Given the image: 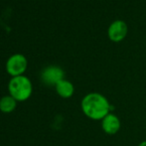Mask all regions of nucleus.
I'll return each mask as SVG.
<instances>
[{
    "instance_id": "3",
    "label": "nucleus",
    "mask_w": 146,
    "mask_h": 146,
    "mask_svg": "<svg viewBox=\"0 0 146 146\" xmlns=\"http://www.w3.org/2000/svg\"><path fill=\"white\" fill-rule=\"evenodd\" d=\"M27 66L28 62L24 55L14 54L10 56L6 62V71L12 78L23 76L27 69Z\"/></svg>"
},
{
    "instance_id": "7",
    "label": "nucleus",
    "mask_w": 146,
    "mask_h": 146,
    "mask_svg": "<svg viewBox=\"0 0 146 146\" xmlns=\"http://www.w3.org/2000/svg\"><path fill=\"white\" fill-rule=\"evenodd\" d=\"M55 88H56L57 94L63 98H72L74 92H75V87H74V85L70 81L65 80V79L62 80L61 82H59V83L55 86Z\"/></svg>"
},
{
    "instance_id": "1",
    "label": "nucleus",
    "mask_w": 146,
    "mask_h": 146,
    "mask_svg": "<svg viewBox=\"0 0 146 146\" xmlns=\"http://www.w3.org/2000/svg\"><path fill=\"white\" fill-rule=\"evenodd\" d=\"M81 108L84 114L92 120H102L111 110L108 100L100 92L86 94L82 100Z\"/></svg>"
},
{
    "instance_id": "8",
    "label": "nucleus",
    "mask_w": 146,
    "mask_h": 146,
    "mask_svg": "<svg viewBox=\"0 0 146 146\" xmlns=\"http://www.w3.org/2000/svg\"><path fill=\"white\" fill-rule=\"evenodd\" d=\"M17 100H14L11 96H4L0 98V111L3 113H10L17 106Z\"/></svg>"
},
{
    "instance_id": "9",
    "label": "nucleus",
    "mask_w": 146,
    "mask_h": 146,
    "mask_svg": "<svg viewBox=\"0 0 146 146\" xmlns=\"http://www.w3.org/2000/svg\"><path fill=\"white\" fill-rule=\"evenodd\" d=\"M137 146H146V140L142 141V142H140V143H139V144L137 145Z\"/></svg>"
},
{
    "instance_id": "5",
    "label": "nucleus",
    "mask_w": 146,
    "mask_h": 146,
    "mask_svg": "<svg viewBox=\"0 0 146 146\" xmlns=\"http://www.w3.org/2000/svg\"><path fill=\"white\" fill-rule=\"evenodd\" d=\"M128 33V26L126 22L121 19H116L110 24L108 29V38L112 42H120L126 37Z\"/></svg>"
},
{
    "instance_id": "4",
    "label": "nucleus",
    "mask_w": 146,
    "mask_h": 146,
    "mask_svg": "<svg viewBox=\"0 0 146 146\" xmlns=\"http://www.w3.org/2000/svg\"><path fill=\"white\" fill-rule=\"evenodd\" d=\"M65 73L58 66H49L41 73V80L47 86H56L59 82L64 80Z\"/></svg>"
},
{
    "instance_id": "2",
    "label": "nucleus",
    "mask_w": 146,
    "mask_h": 146,
    "mask_svg": "<svg viewBox=\"0 0 146 146\" xmlns=\"http://www.w3.org/2000/svg\"><path fill=\"white\" fill-rule=\"evenodd\" d=\"M9 94L17 102H25L29 100L33 92L32 83L26 76L13 77L8 84Z\"/></svg>"
},
{
    "instance_id": "6",
    "label": "nucleus",
    "mask_w": 146,
    "mask_h": 146,
    "mask_svg": "<svg viewBox=\"0 0 146 146\" xmlns=\"http://www.w3.org/2000/svg\"><path fill=\"white\" fill-rule=\"evenodd\" d=\"M121 127V122L119 117L114 113H108L102 120V128L106 134H116Z\"/></svg>"
}]
</instances>
